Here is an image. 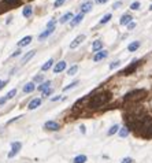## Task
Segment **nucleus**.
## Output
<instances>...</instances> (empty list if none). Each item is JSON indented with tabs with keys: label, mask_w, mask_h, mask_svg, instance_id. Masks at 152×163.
<instances>
[{
	"label": "nucleus",
	"mask_w": 152,
	"mask_h": 163,
	"mask_svg": "<svg viewBox=\"0 0 152 163\" xmlns=\"http://www.w3.org/2000/svg\"><path fill=\"white\" fill-rule=\"evenodd\" d=\"M34 55H36V51H34V49H31V51H29V52H27V53H25V55L22 56V59H21V63H22V64L27 63V62H29V60H30V59L33 58Z\"/></svg>",
	"instance_id": "9b49d317"
},
{
	"label": "nucleus",
	"mask_w": 152,
	"mask_h": 163,
	"mask_svg": "<svg viewBox=\"0 0 152 163\" xmlns=\"http://www.w3.org/2000/svg\"><path fill=\"white\" fill-rule=\"evenodd\" d=\"M141 136H142V137H152V123H151V126H149L147 130L142 133Z\"/></svg>",
	"instance_id": "c756f323"
},
{
	"label": "nucleus",
	"mask_w": 152,
	"mask_h": 163,
	"mask_svg": "<svg viewBox=\"0 0 152 163\" xmlns=\"http://www.w3.org/2000/svg\"><path fill=\"white\" fill-rule=\"evenodd\" d=\"M21 52H22L21 49H16V51H15V52H14V53H12L11 56H12V58H15V56H19V55H21Z\"/></svg>",
	"instance_id": "ea45409f"
},
{
	"label": "nucleus",
	"mask_w": 152,
	"mask_h": 163,
	"mask_svg": "<svg viewBox=\"0 0 152 163\" xmlns=\"http://www.w3.org/2000/svg\"><path fill=\"white\" fill-rule=\"evenodd\" d=\"M79 129H81V133H85V126H84V125H81Z\"/></svg>",
	"instance_id": "49530a36"
},
{
	"label": "nucleus",
	"mask_w": 152,
	"mask_h": 163,
	"mask_svg": "<svg viewBox=\"0 0 152 163\" xmlns=\"http://www.w3.org/2000/svg\"><path fill=\"white\" fill-rule=\"evenodd\" d=\"M145 96H147V90L145 89H133L123 96V100L125 101H130V104H136L137 101L142 100Z\"/></svg>",
	"instance_id": "f03ea898"
},
{
	"label": "nucleus",
	"mask_w": 152,
	"mask_h": 163,
	"mask_svg": "<svg viewBox=\"0 0 152 163\" xmlns=\"http://www.w3.org/2000/svg\"><path fill=\"white\" fill-rule=\"evenodd\" d=\"M21 148H22V144L19 141L12 142V144H11V152H8V158H14L16 153L21 151Z\"/></svg>",
	"instance_id": "39448f33"
},
{
	"label": "nucleus",
	"mask_w": 152,
	"mask_h": 163,
	"mask_svg": "<svg viewBox=\"0 0 152 163\" xmlns=\"http://www.w3.org/2000/svg\"><path fill=\"white\" fill-rule=\"evenodd\" d=\"M42 79H44L42 74H38V75H36V77L33 78V82H34V84H36V82H42Z\"/></svg>",
	"instance_id": "72a5a7b5"
},
{
	"label": "nucleus",
	"mask_w": 152,
	"mask_h": 163,
	"mask_svg": "<svg viewBox=\"0 0 152 163\" xmlns=\"http://www.w3.org/2000/svg\"><path fill=\"white\" fill-rule=\"evenodd\" d=\"M22 0H3L1 1V8H0V11L3 12V11L8 10V8H11V7H16V5L21 4Z\"/></svg>",
	"instance_id": "7ed1b4c3"
},
{
	"label": "nucleus",
	"mask_w": 152,
	"mask_h": 163,
	"mask_svg": "<svg viewBox=\"0 0 152 163\" xmlns=\"http://www.w3.org/2000/svg\"><path fill=\"white\" fill-rule=\"evenodd\" d=\"M70 19H73V14H71V12H66V14L59 19V22H60V23H66V22H68Z\"/></svg>",
	"instance_id": "b1692460"
},
{
	"label": "nucleus",
	"mask_w": 152,
	"mask_h": 163,
	"mask_svg": "<svg viewBox=\"0 0 152 163\" xmlns=\"http://www.w3.org/2000/svg\"><path fill=\"white\" fill-rule=\"evenodd\" d=\"M121 5H122V1H115V3L112 4V8H114V10H118Z\"/></svg>",
	"instance_id": "58836bf2"
},
{
	"label": "nucleus",
	"mask_w": 152,
	"mask_h": 163,
	"mask_svg": "<svg viewBox=\"0 0 152 163\" xmlns=\"http://www.w3.org/2000/svg\"><path fill=\"white\" fill-rule=\"evenodd\" d=\"M92 7H93V4H92L90 1H86V3H84V4L81 5V12H82V14L90 12V11H92Z\"/></svg>",
	"instance_id": "4468645a"
},
{
	"label": "nucleus",
	"mask_w": 152,
	"mask_h": 163,
	"mask_svg": "<svg viewBox=\"0 0 152 163\" xmlns=\"http://www.w3.org/2000/svg\"><path fill=\"white\" fill-rule=\"evenodd\" d=\"M51 88V81H44L40 84V86H37V90H40V92H44V90H47Z\"/></svg>",
	"instance_id": "a211bd4d"
},
{
	"label": "nucleus",
	"mask_w": 152,
	"mask_h": 163,
	"mask_svg": "<svg viewBox=\"0 0 152 163\" xmlns=\"http://www.w3.org/2000/svg\"><path fill=\"white\" fill-rule=\"evenodd\" d=\"M134 27H136V23H134V22H130V23L127 25V29H129V30H131V29H134Z\"/></svg>",
	"instance_id": "a19ab883"
},
{
	"label": "nucleus",
	"mask_w": 152,
	"mask_h": 163,
	"mask_svg": "<svg viewBox=\"0 0 152 163\" xmlns=\"http://www.w3.org/2000/svg\"><path fill=\"white\" fill-rule=\"evenodd\" d=\"M30 42H31V36H26L18 42V47H26V45H29Z\"/></svg>",
	"instance_id": "6ab92c4d"
},
{
	"label": "nucleus",
	"mask_w": 152,
	"mask_h": 163,
	"mask_svg": "<svg viewBox=\"0 0 152 163\" xmlns=\"http://www.w3.org/2000/svg\"><path fill=\"white\" fill-rule=\"evenodd\" d=\"M44 127L47 129V130H51V131H56L59 130V123L58 122H55V121H48L45 122V125H44Z\"/></svg>",
	"instance_id": "423d86ee"
},
{
	"label": "nucleus",
	"mask_w": 152,
	"mask_h": 163,
	"mask_svg": "<svg viewBox=\"0 0 152 163\" xmlns=\"http://www.w3.org/2000/svg\"><path fill=\"white\" fill-rule=\"evenodd\" d=\"M121 163H134V159L130 158V156H127V158H123V159H122Z\"/></svg>",
	"instance_id": "c9c22d12"
},
{
	"label": "nucleus",
	"mask_w": 152,
	"mask_h": 163,
	"mask_svg": "<svg viewBox=\"0 0 152 163\" xmlns=\"http://www.w3.org/2000/svg\"><path fill=\"white\" fill-rule=\"evenodd\" d=\"M94 1H96L97 4H104V3H107L108 0H94Z\"/></svg>",
	"instance_id": "c03bdc74"
},
{
	"label": "nucleus",
	"mask_w": 152,
	"mask_h": 163,
	"mask_svg": "<svg viewBox=\"0 0 152 163\" xmlns=\"http://www.w3.org/2000/svg\"><path fill=\"white\" fill-rule=\"evenodd\" d=\"M101 48H103V42L100 41V40H96V41L93 42V45H92V49H93V52H99V51H101Z\"/></svg>",
	"instance_id": "4be33fe9"
},
{
	"label": "nucleus",
	"mask_w": 152,
	"mask_h": 163,
	"mask_svg": "<svg viewBox=\"0 0 152 163\" xmlns=\"http://www.w3.org/2000/svg\"><path fill=\"white\" fill-rule=\"evenodd\" d=\"M107 56H108V51L101 49V51H99V52H96L93 55V60H94V62H99V60H103V59H105Z\"/></svg>",
	"instance_id": "0eeeda50"
},
{
	"label": "nucleus",
	"mask_w": 152,
	"mask_h": 163,
	"mask_svg": "<svg viewBox=\"0 0 152 163\" xmlns=\"http://www.w3.org/2000/svg\"><path fill=\"white\" fill-rule=\"evenodd\" d=\"M111 92H101L96 96H90V100L88 101V108L89 110H97L101 105L107 104L111 100Z\"/></svg>",
	"instance_id": "f257e3e1"
},
{
	"label": "nucleus",
	"mask_w": 152,
	"mask_h": 163,
	"mask_svg": "<svg viewBox=\"0 0 152 163\" xmlns=\"http://www.w3.org/2000/svg\"><path fill=\"white\" fill-rule=\"evenodd\" d=\"M7 82H8V81H1V82H0V90L3 89V88L5 86V85H7Z\"/></svg>",
	"instance_id": "79ce46f5"
},
{
	"label": "nucleus",
	"mask_w": 152,
	"mask_h": 163,
	"mask_svg": "<svg viewBox=\"0 0 152 163\" xmlns=\"http://www.w3.org/2000/svg\"><path fill=\"white\" fill-rule=\"evenodd\" d=\"M15 95H16V89H11L10 92L5 95V97H7V100H10V99H12V97H14Z\"/></svg>",
	"instance_id": "7c9ffc66"
},
{
	"label": "nucleus",
	"mask_w": 152,
	"mask_h": 163,
	"mask_svg": "<svg viewBox=\"0 0 152 163\" xmlns=\"http://www.w3.org/2000/svg\"><path fill=\"white\" fill-rule=\"evenodd\" d=\"M77 71H78V66H77V64H74V66H71V67L67 70V74H68V75H75Z\"/></svg>",
	"instance_id": "cd10ccee"
},
{
	"label": "nucleus",
	"mask_w": 152,
	"mask_h": 163,
	"mask_svg": "<svg viewBox=\"0 0 152 163\" xmlns=\"http://www.w3.org/2000/svg\"><path fill=\"white\" fill-rule=\"evenodd\" d=\"M31 14H33V7L31 5H25L23 10H22V15L25 18H30Z\"/></svg>",
	"instance_id": "ddd939ff"
},
{
	"label": "nucleus",
	"mask_w": 152,
	"mask_h": 163,
	"mask_svg": "<svg viewBox=\"0 0 152 163\" xmlns=\"http://www.w3.org/2000/svg\"><path fill=\"white\" fill-rule=\"evenodd\" d=\"M140 45H141V42L140 41H133L127 45V49H129L130 52H134V51H137V49L140 48Z\"/></svg>",
	"instance_id": "f3484780"
},
{
	"label": "nucleus",
	"mask_w": 152,
	"mask_h": 163,
	"mask_svg": "<svg viewBox=\"0 0 152 163\" xmlns=\"http://www.w3.org/2000/svg\"><path fill=\"white\" fill-rule=\"evenodd\" d=\"M111 18H112V15H111V14H105V15L103 16L101 19H100V25H104V23H107V22L110 21Z\"/></svg>",
	"instance_id": "c85d7f7f"
},
{
	"label": "nucleus",
	"mask_w": 152,
	"mask_h": 163,
	"mask_svg": "<svg viewBox=\"0 0 152 163\" xmlns=\"http://www.w3.org/2000/svg\"><path fill=\"white\" fill-rule=\"evenodd\" d=\"M119 64H121V60H114V62L110 64V70H114V68H116L118 66H119Z\"/></svg>",
	"instance_id": "473e14b6"
},
{
	"label": "nucleus",
	"mask_w": 152,
	"mask_h": 163,
	"mask_svg": "<svg viewBox=\"0 0 152 163\" xmlns=\"http://www.w3.org/2000/svg\"><path fill=\"white\" fill-rule=\"evenodd\" d=\"M55 25H56V19H51L47 23V29H52V27H55Z\"/></svg>",
	"instance_id": "f704fd0d"
},
{
	"label": "nucleus",
	"mask_w": 152,
	"mask_h": 163,
	"mask_svg": "<svg viewBox=\"0 0 152 163\" xmlns=\"http://www.w3.org/2000/svg\"><path fill=\"white\" fill-rule=\"evenodd\" d=\"M149 10H151V11H152V4H151V5H149Z\"/></svg>",
	"instance_id": "de8ad7c7"
},
{
	"label": "nucleus",
	"mask_w": 152,
	"mask_h": 163,
	"mask_svg": "<svg viewBox=\"0 0 152 163\" xmlns=\"http://www.w3.org/2000/svg\"><path fill=\"white\" fill-rule=\"evenodd\" d=\"M40 104H41V99H33L30 103H29L27 108H29V110H36L37 107H40Z\"/></svg>",
	"instance_id": "2eb2a0df"
},
{
	"label": "nucleus",
	"mask_w": 152,
	"mask_h": 163,
	"mask_svg": "<svg viewBox=\"0 0 152 163\" xmlns=\"http://www.w3.org/2000/svg\"><path fill=\"white\" fill-rule=\"evenodd\" d=\"M66 62L64 60H60V62H58V63L53 66V73L55 74H59V73H62V71H64V68H66Z\"/></svg>",
	"instance_id": "6e6552de"
},
{
	"label": "nucleus",
	"mask_w": 152,
	"mask_h": 163,
	"mask_svg": "<svg viewBox=\"0 0 152 163\" xmlns=\"http://www.w3.org/2000/svg\"><path fill=\"white\" fill-rule=\"evenodd\" d=\"M82 19H84V14H82V12H79L78 15L73 16V19H71V22H70V26H71V27L77 26L78 23H81V22H82Z\"/></svg>",
	"instance_id": "9d476101"
},
{
	"label": "nucleus",
	"mask_w": 152,
	"mask_h": 163,
	"mask_svg": "<svg viewBox=\"0 0 152 163\" xmlns=\"http://www.w3.org/2000/svg\"><path fill=\"white\" fill-rule=\"evenodd\" d=\"M118 130H119V125H112V126L110 127V130H108V136H112V134H115V133H118Z\"/></svg>",
	"instance_id": "bb28decb"
},
{
	"label": "nucleus",
	"mask_w": 152,
	"mask_h": 163,
	"mask_svg": "<svg viewBox=\"0 0 152 163\" xmlns=\"http://www.w3.org/2000/svg\"><path fill=\"white\" fill-rule=\"evenodd\" d=\"M51 95H52V89H51V88L42 92V96H44V97H48V96H51Z\"/></svg>",
	"instance_id": "4c0bfd02"
},
{
	"label": "nucleus",
	"mask_w": 152,
	"mask_h": 163,
	"mask_svg": "<svg viewBox=\"0 0 152 163\" xmlns=\"http://www.w3.org/2000/svg\"><path fill=\"white\" fill-rule=\"evenodd\" d=\"M130 8H131V10H138V8H140V3H138V1H134V3H131V4H130Z\"/></svg>",
	"instance_id": "e433bc0d"
},
{
	"label": "nucleus",
	"mask_w": 152,
	"mask_h": 163,
	"mask_svg": "<svg viewBox=\"0 0 152 163\" xmlns=\"http://www.w3.org/2000/svg\"><path fill=\"white\" fill-rule=\"evenodd\" d=\"M88 160V158H86V155H78V156H75L73 160V163H85Z\"/></svg>",
	"instance_id": "393cba45"
},
{
	"label": "nucleus",
	"mask_w": 152,
	"mask_h": 163,
	"mask_svg": "<svg viewBox=\"0 0 152 163\" xmlns=\"http://www.w3.org/2000/svg\"><path fill=\"white\" fill-rule=\"evenodd\" d=\"M60 99H62L60 96H53L52 99H51V101H58V100H60Z\"/></svg>",
	"instance_id": "a18cd8bd"
},
{
	"label": "nucleus",
	"mask_w": 152,
	"mask_h": 163,
	"mask_svg": "<svg viewBox=\"0 0 152 163\" xmlns=\"http://www.w3.org/2000/svg\"><path fill=\"white\" fill-rule=\"evenodd\" d=\"M131 19H133V16H131L130 14H123V15H122V18H121V21H119V23H121L122 26H123V25H126V26H127V25H129V23L131 22Z\"/></svg>",
	"instance_id": "f8f14e48"
},
{
	"label": "nucleus",
	"mask_w": 152,
	"mask_h": 163,
	"mask_svg": "<svg viewBox=\"0 0 152 163\" xmlns=\"http://www.w3.org/2000/svg\"><path fill=\"white\" fill-rule=\"evenodd\" d=\"M129 133H130V130L126 126L119 127V130H118V134H119V137H122V138H126V137L129 136Z\"/></svg>",
	"instance_id": "412c9836"
},
{
	"label": "nucleus",
	"mask_w": 152,
	"mask_h": 163,
	"mask_svg": "<svg viewBox=\"0 0 152 163\" xmlns=\"http://www.w3.org/2000/svg\"><path fill=\"white\" fill-rule=\"evenodd\" d=\"M78 84H79V81H77V79H75V81H73V82H71V84H68L67 86H64V88H63V92H67V90L73 89V88H75V86H77Z\"/></svg>",
	"instance_id": "a878e982"
},
{
	"label": "nucleus",
	"mask_w": 152,
	"mask_h": 163,
	"mask_svg": "<svg viewBox=\"0 0 152 163\" xmlns=\"http://www.w3.org/2000/svg\"><path fill=\"white\" fill-rule=\"evenodd\" d=\"M5 101H7V97H0V105L5 104Z\"/></svg>",
	"instance_id": "37998d69"
},
{
	"label": "nucleus",
	"mask_w": 152,
	"mask_h": 163,
	"mask_svg": "<svg viewBox=\"0 0 152 163\" xmlns=\"http://www.w3.org/2000/svg\"><path fill=\"white\" fill-rule=\"evenodd\" d=\"M53 30H55V27H52V29H47L45 32H42L38 34V40H44V38H47L48 36H51L53 33Z\"/></svg>",
	"instance_id": "aec40b11"
},
{
	"label": "nucleus",
	"mask_w": 152,
	"mask_h": 163,
	"mask_svg": "<svg viewBox=\"0 0 152 163\" xmlns=\"http://www.w3.org/2000/svg\"><path fill=\"white\" fill-rule=\"evenodd\" d=\"M0 82H1V81H0Z\"/></svg>",
	"instance_id": "09e8293b"
},
{
	"label": "nucleus",
	"mask_w": 152,
	"mask_h": 163,
	"mask_svg": "<svg viewBox=\"0 0 152 163\" xmlns=\"http://www.w3.org/2000/svg\"><path fill=\"white\" fill-rule=\"evenodd\" d=\"M140 64H141V60H134L133 63L129 64V66H127V67L122 71V74H123V75H130V74H133L134 71H136V68L138 67Z\"/></svg>",
	"instance_id": "20e7f679"
},
{
	"label": "nucleus",
	"mask_w": 152,
	"mask_h": 163,
	"mask_svg": "<svg viewBox=\"0 0 152 163\" xmlns=\"http://www.w3.org/2000/svg\"><path fill=\"white\" fill-rule=\"evenodd\" d=\"M64 3H66V0H55V3H53V7H55V8H58V7L63 5Z\"/></svg>",
	"instance_id": "2f4dec72"
},
{
	"label": "nucleus",
	"mask_w": 152,
	"mask_h": 163,
	"mask_svg": "<svg viewBox=\"0 0 152 163\" xmlns=\"http://www.w3.org/2000/svg\"><path fill=\"white\" fill-rule=\"evenodd\" d=\"M34 89H36V84H34L33 81H31V82H27V84L23 86V92H25V93H31Z\"/></svg>",
	"instance_id": "dca6fc26"
},
{
	"label": "nucleus",
	"mask_w": 152,
	"mask_h": 163,
	"mask_svg": "<svg viewBox=\"0 0 152 163\" xmlns=\"http://www.w3.org/2000/svg\"><path fill=\"white\" fill-rule=\"evenodd\" d=\"M52 64H53V59H48L47 62L41 66V70H42V71H48L49 68L52 67Z\"/></svg>",
	"instance_id": "5701e85b"
},
{
	"label": "nucleus",
	"mask_w": 152,
	"mask_h": 163,
	"mask_svg": "<svg viewBox=\"0 0 152 163\" xmlns=\"http://www.w3.org/2000/svg\"><path fill=\"white\" fill-rule=\"evenodd\" d=\"M85 40V34H79V36H77L75 38H74L73 41H71V44H70V48L71 49H74V48H77L81 44V42Z\"/></svg>",
	"instance_id": "1a4fd4ad"
}]
</instances>
